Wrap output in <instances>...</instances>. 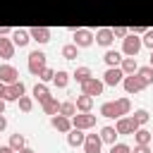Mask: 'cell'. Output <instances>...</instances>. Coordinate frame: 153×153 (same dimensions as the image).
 I'll return each instance as SVG.
<instances>
[{
	"instance_id": "52a82bcc",
	"label": "cell",
	"mask_w": 153,
	"mask_h": 153,
	"mask_svg": "<svg viewBox=\"0 0 153 153\" xmlns=\"http://www.w3.org/2000/svg\"><path fill=\"white\" fill-rule=\"evenodd\" d=\"M76 48H88L93 45V31L88 29H74V41H72Z\"/></svg>"
},
{
	"instance_id": "ac0fdd59",
	"label": "cell",
	"mask_w": 153,
	"mask_h": 153,
	"mask_svg": "<svg viewBox=\"0 0 153 153\" xmlns=\"http://www.w3.org/2000/svg\"><path fill=\"white\" fill-rule=\"evenodd\" d=\"M98 136H100V141H103V143L112 146V143L117 141V136H120V134H117V129H115V127L105 124V127H100V134H98Z\"/></svg>"
},
{
	"instance_id": "2e32d148",
	"label": "cell",
	"mask_w": 153,
	"mask_h": 153,
	"mask_svg": "<svg viewBox=\"0 0 153 153\" xmlns=\"http://www.w3.org/2000/svg\"><path fill=\"white\" fill-rule=\"evenodd\" d=\"M84 139H86L84 129H76V127H72V129L67 131V143H69L72 148H79V146H84Z\"/></svg>"
},
{
	"instance_id": "d590c367",
	"label": "cell",
	"mask_w": 153,
	"mask_h": 153,
	"mask_svg": "<svg viewBox=\"0 0 153 153\" xmlns=\"http://www.w3.org/2000/svg\"><path fill=\"white\" fill-rule=\"evenodd\" d=\"M110 153H131V146H127V143H120V141H115V143L110 146Z\"/></svg>"
},
{
	"instance_id": "d6986e66",
	"label": "cell",
	"mask_w": 153,
	"mask_h": 153,
	"mask_svg": "<svg viewBox=\"0 0 153 153\" xmlns=\"http://www.w3.org/2000/svg\"><path fill=\"white\" fill-rule=\"evenodd\" d=\"M12 55H14V43H12V38L0 36V57H2V60H10Z\"/></svg>"
},
{
	"instance_id": "b9f144b4",
	"label": "cell",
	"mask_w": 153,
	"mask_h": 153,
	"mask_svg": "<svg viewBox=\"0 0 153 153\" xmlns=\"http://www.w3.org/2000/svg\"><path fill=\"white\" fill-rule=\"evenodd\" d=\"M0 153H17V151L10 148V146H0Z\"/></svg>"
},
{
	"instance_id": "8d00e7d4",
	"label": "cell",
	"mask_w": 153,
	"mask_h": 153,
	"mask_svg": "<svg viewBox=\"0 0 153 153\" xmlns=\"http://www.w3.org/2000/svg\"><path fill=\"white\" fill-rule=\"evenodd\" d=\"M141 43H143L146 48H151V50H153V29H146V33L141 36Z\"/></svg>"
},
{
	"instance_id": "4fadbf2b",
	"label": "cell",
	"mask_w": 153,
	"mask_h": 153,
	"mask_svg": "<svg viewBox=\"0 0 153 153\" xmlns=\"http://www.w3.org/2000/svg\"><path fill=\"white\" fill-rule=\"evenodd\" d=\"M29 36H31V41H36L38 45H43V43L50 41V29H48V26H33V29H29Z\"/></svg>"
},
{
	"instance_id": "5b68a950",
	"label": "cell",
	"mask_w": 153,
	"mask_h": 153,
	"mask_svg": "<svg viewBox=\"0 0 153 153\" xmlns=\"http://www.w3.org/2000/svg\"><path fill=\"white\" fill-rule=\"evenodd\" d=\"M103 88H105V84H103V79H98V76H88V79L81 84V93H86V96H100Z\"/></svg>"
},
{
	"instance_id": "44dd1931",
	"label": "cell",
	"mask_w": 153,
	"mask_h": 153,
	"mask_svg": "<svg viewBox=\"0 0 153 153\" xmlns=\"http://www.w3.org/2000/svg\"><path fill=\"white\" fill-rule=\"evenodd\" d=\"M120 69H122L124 74H136V69H139V62H136V57H122V62H120Z\"/></svg>"
},
{
	"instance_id": "7402d4cb",
	"label": "cell",
	"mask_w": 153,
	"mask_h": 153,
	"mask_svg": "<svg viewBox=\"0 0 153 153\" xmlns=\"http://www.w3.org/2000/svg\"><path fill=\"white\" fill-rule=\"evenodd\" d=\"M100 115H103V117H110V120H117V117H120V112H117V105H115V100H108V103H103V105H100Z\"/></svg>"
},
{
	"instance_id": "cb8c5ba5",
	"label": "cell",
	"mask_w": 153,
	"mask_h": 153,
	"mask_svg": "<svg viewBox=\"0 0 153 153\" xmlns=\"http://www.w3.org/2000/svg\"><path fill=\"white\" fill-rule=\"evenodd\" d=\"M41 108H43V112H45V115H55V112L60 110V103H57V98H55V96H50V98H45V100L41 103Z\"/></svg>"
},
{
	"instance_id": "7a4b0ae2",
	"label": "cell",
	"mask_w": 153,
	"mask_h": 153,
	"mask_svg": "<svg viewBox=\"0 0 153 153\" xmlns=\"http://www.w3.org/2000/svg\"><path fill=\"white\" fill-rule=\"evenodd\" d=\"M43 67H45V53H43V50H31V53H29V60H26V69H29L33 76H38Z\"/></svg>"
},
{
	"instance_id": "e575fe53",
	"label": "cell",
	"mask_w": 153,
	"mask_h": 153,
	"mask_svg": "<svg viewBox=\"0 0 153 153\" xmlns=\"http://www.w3.org/2000/svg\"><path fill=\"white\" fill-rule=\"evenodd\" d=\"M53 76H55V69H53V67H48V65H45V67L41 69V74H38V79H41L43 84H45V81H53Z\"/></svg>"
},
{
	"instance_id": "83f0119b",
	"label": "cell",
	"mask_w": 153,
	"mask_h": 153,
	"mask_svg": "<svg viewBox=\"0 0 153 153\" xmlns=\"http://www.w3.org/2000/svg\"><path fill=\"white\" fill-rule=\"evenodd\" d=\"M131 136H134V143H151V139H153V134L148 129H143V127H139Z\"/></svg>"
},
{
	"instance_id": "4dcf8cb0",
	"label": "cell",
	"mask_w": 153,
	"mask_h": 153,
	"mask_svg": "<svg viewBox=\"0 0 153 153\" xmlns=\"http://www.w3.org/2000/svg\"><path fill=\"white\" fill-rule=\"evenodd\" d=\"M7 146H10V148H14V151H19V148H24V146H26V136L17 131V134H12V136H10V143H7Z\"/></svg>"
},
{
	"instance_id": "d4e9b609",
	"label": "cell",
	"mask_w": 153,
	"mask_h": 153,
	"mask_svg": "<svg viewBox=\"0 0 153 153\" xmlns=\"http://www.w3.org/2000/svg\"><path fill=\"white\" fill-rule=\"evenodd\" d=\"M69 76H72L69 72H65V69H57V72H55V76H53V84H55L57 88H65V86L69 84Z\"/></svg>"
},
{
	"instance_id": "4316f807",
	"label": "cell",
	"mask_w": 153,
	"mask_h": 153,
	"mask_svg": "<svg viewBox=\"0 0 153 153\" xmlns=\"http://www.w3.org/2000/svg\"><path fill=\"white\" fill-rule=\"evenodd\" d=\"M115 105H117V112H120V117H124V115H129V112H131V100H129L127 96L117 98V100H115Z\"/></svg>"
},
{
	"instance_id": "74e56055",
	"label": "cell",
	"mask_w": 153,
	"mask_h": 153,
	"mask_svg": "<svg viewBox=\"0 0 153 153\" xmlns=\"http://www.w3.org/2000/svg\"><path fill=\"white\" fill-rule=\"evenodd\" d=\"M112 33H115V38H124V36L129 33V29H127V26H115Z\"/></svg>"
},
{
	"instance_id": "9c48e42d",
	"label": "cell",
	"mask_w": 153,
	"mask_h": 153,
	"mask_svg": "<svg viewBox=\"0 0 153 153\" xmlns=\"http://www.w3.org/2000/svg\"><path fill=\"white\" fill-rule=\"evenodd\" d=\"M93 41H96L98 45H103V48H110L112 41H115V33H112L110 26H103V29H98V31L93 33Z\"/></svg>"
},
{
	"instance_id": "1f68e13d",
	"label": "cell",
	"mask_w": 153,
	"mask_h": 153,
	"mask_svg": "<svg viewBox=\"0 0 153 153\" xmlns=\"http://www.w3.org/2000/svg\"><path fill=\"white\" fill-rule=\"evenodd\" d=\"M62 57H65V60H76V57H79V48H76L74 43L62 45Z\"/></svg>"
},
{
	"instance_id": "484cf974",
	"label": "cell",
	"mask_w": 153,
	"mask_h": 153,
	"mask_svg": "<svg viewBox=\"0 0 153 153\" xmlns=\"http://www.w3.org/2000/svg\"><path fill=\"white\" fill-rule=\"evenodd\" d=\"M33 98H36L38 103H43L45 98H50V88H48L43 81H41V84H36V86H33Z\"/></svg>"
},
{
	"instance_id": "603a6c76",
	"label": "cell",
	"mask_w": 153,
	"mask_h": 153,
	"mask_svg": "<svg viewBox=\"0 0 153 153\" xmlns=\"http://www.w3.org/2000/svg\"><path fill=\"white\" fill-rule=\"evenodd\" d=\"M136 76L143 81V86H151V84H153V67H151V65L139 67V69H136Z\"/></svg>"
},
{
	"instance_id": "e0dca14e",
	"label": "cell",
	"mask_w": 153,
	"mask_h": 153,
	"mask_svg": "<svg viewBox=\"0 0 153 153\" xmlns=\"http://www.w3.org/2000/svg\"><path fill=\"white\" fill-rule=\"evenodd\" d=\"M74 105H76V112H91V108H93V96L79 93L76 100H74Z\"/></svg>"
},
{
	"instance_id": "9a60e30c",
	"label": "cell",
	"mask_w": 153,
	"mask_h": 153,
	"mask_svg": "<svg viewBox=\"0 0 153 153\" xmlns=\"http://www.w3.org/2000/svg\"><path fill=\"white\" fill-rule=\"evenodd\" d=\"M100 148H103L100 136L98 134H86V139H84V153H100Z\"/></svg>"
},
{
	"instance_id": "7c38bea8",
	"label": "cell",
	"mask_w": 153,
	"mask_h": 153,
	"mask_svg": "<svg viewBox=\"0 0 153 153\" xmlns=\"http://www.w3.org/2000/svg\"><path fill=\"white\" fill-rule=\"evenodd\" d=\"M50 124H53V129H57V131H62V134H67V131L72 129V120L65 117V115H60V112L50 115Z\"/></svg>"
},
{
	"instance_id": "ee69618b",
	"label": "cell",
	"mask_w": 153,
	"mask_h": 153,
	"mask_svg": "<svg viewBox=\"0 0 153 153\" xmlns=\"http://www.w3.org/2000/svg\"><path fill=\"white\" fill-rule=\"evenodd\" d=\"M0 115H5V100L0 98Z\"/></svg>"
},
{
	"instance_id": "7bdbcfd3",
	"label": "cell",
	"mask_w": 153,
	"mask_h": 153,
	"mask_svg": "<svg viewBox=\"0 0 153 153\" xmlns=\"http://www.w3.org/2000/svg\"><path fill=\"white\" fill-rule=\"evenodd\" d=\"M17 153H36V151H33V148H29V146H24V148H19Z\"/></svg>"
},
{
	"instance_id": "ab89813d",
	"label": "cell",
	"mask_w": 153,
	"mask_h": 153,
	"mask_svg": "<svg viewBox=\"0 0 153 153\" xmlns=\"http://www.w3.org/2000/svg\"><path fill=\"white\" fill-rule=\"evenodd\" d=\"M10 33H12L10 26H0V36H10Z\"/></svg>"
},
{
	"instance_id": "6da1fadb",
	"label": "cell",
	"mask_w": 153,
	"mask_h": 153,
	"mask_svg": "<svg viewBox=\"0 0 153 153\" xmlns=\"http://www.w3.org/2000/svg\"><path fill=\"white\" fill-rule=\"evenodd\" d=\"M141 48H143L141 36H136V33H131V31H129V33L122 38V55H124V57H136Z\"/></svg>"
},
{
	"instance_id": "8992f818",
	"label": "cell",
	"mask_w": 153,
	"mask_h": 153,
	"mask_svg": "<svg viewBox=\"0 0 153 153\" xmlns=\"http://www.w3.org/2000/svg\"><path fill=\"white\" fill-rule=\"evenodd\" d=\"M24 91H26L24 81H14V84H7V86H5V96H2V100H5V103L19 100V98L24 96Z\"/></svg>"
},
{
	"instance_id": "836d02e7",
	"label": "cell",
	"mask_w": 153,
	"mask_h": 153,
	"mask_svg": "<svg viewBox=\"0 0 153 153\" xmlns=\"http://www.w3.org/2000/svg\"><path fill=\"white\" fill-rule=\"evenodd\" d=\"M17 103H19V110H22V112H31V110H33V98H31V96H22Z\"/></svg>"
},
{
	"instance_id": "30bf717a",
	"label": "cell",
	"mask_w": 153,
	"mask_h": 153,
	"mask_svg": "<svg viewBox=\"0 0 153 153\" xmlns=\"http://www.w3.org/2000/svg\"><path fill=\"white\" fill-rule=\"evenodd\" d=\"M122 79H124V72L120 67H108L105 74H103V84L105 86H117V84H122Z\"/></svg>"
},
{
	"instance_id": "ffe728a7",
	"label": "cell",
	"mask_w": 153,
	"mask_h": 153,
	"mask_svg": "<svg viewBox=\"0 0 153 153\" xmlns=\"http://www.w3.org/2000/svg\"><path fill=\"white\" fill-rule=\"evenodd\" d=\"M103 60H105V65H108V67H120V62H122V53H120V50L108 48V50H105V55H103Z\"/></svg>"
},
{
	"instance_id": "7dc6e473",
	"label": "cell",
	"mask_w": 153,
	"mask_h": 153,
	"mask_svg": "<svg viewBox=\"0 0 153 153\" xmlns=\"http://www.w3.org/2000/svg\"><path fill=\"white\" fill-rule=\"evenodd\" d=\"M151 153H153V151H151Z\"/></svg>"
},
{
	"instance_id": "f546056e",
	"label": "cell",
	"mask_w": 153,
	"mask_h": 153,
	"mask_svg": "<svg viewBox=\"0 0 153 153\" xmlns=\"http://www.w3.org/2000/svg\"><path fill=\"white\" fill-rule=\"evenodd\" d=\"M57 112H60V115H65V117H72V115H76V105H74V100H62Z\"/></svg>"
},
{
	"instance_id": "3957f363",
	"label": "cell",
	"mask_w": 153,
	"mask_h": 153,
	"mask_svg": "<svg viewBox=\"0 0 153 153\" xmlns=\"http://www.w3.org/2000/svg\"><path fill=\"white\" fill-rule=\"evenodd\" d=\"M69 120H72V127L84 129V131L96 127V115H91V112H76V115H72Z\"/></svg>"
},
{
	"instance_id": "5bb4252c",
	"label": "cell",
	"mask_w": 153,
	"mask_h": 153,
	"mask_svg": "<svg viewBox=\"0 0 153 153\" xmlns=\"http://www.w3.org/2000/svg\"><path fill=\"white\" fill-rule=\"evenodd\" d=\"M12 43H14V48H26L29 45V41H31V36H29V29H12Z\"/></svg>"
},
{
	"instance_id": "277c9868",
	"label": "cell",
	"mask_w": 153,
	"mask_h": 153,
	"mask_svg": "<svg viewBox=\"0 0 153 153\" xmlns=\"http://www.w3.org/2000/svg\"><path fill=\"white\" fill-rule=\"evenodd\" d=\"M115 129H117V134L120 136H131L136 129H139V124H136V120L134 117H117V122H115Z\"/></svg>"
},
{
	"instance_id": "60d3db41",
	"label": "cell",
	"mask_w": 153,
	"mask_h": 153,
	"mask_svg": "<svg viewBox=\"0 0 153 153\" xmlns=\"http://www.w3.org/2000/svg\"><path fill=\"white\" fill-rule=\"evenodd\" d=\"M5 127H7V117L0 115V131H5Z\"/></svg>"
},
{
	"instance_id": "8fae6325",
	"label": "cell",
	"mask_w": 153,
	"mask_h": 153,
	"mask_svg": "<svg viewBox=\"0 0 153 153\" xmlns=\"http://www.w3.org/2000/svg\"><path fill=\"white\" fill-rule=\"evenodd\" d=\"M0 81L2 84H14V81H19V69L14 67V65H0Z\"/></svg>"
},
{
	"instance_id": "f35d334b",
	"label": "cell",
	"mask_w": 153,
	"mask_h": 153,
	"mask_svg": "<svg viewBox=\"0 0 153 153\" xmlns=\"http://www.w3.org/2000/svg\"><path fill=\"white\" fill-rule=\"evenodd\" d=\"M131 153H151V148H148V143H136Z\"/></svg>"
},
{
	"instance_id": "f1b7e54d",
	"label": "cell",
	"mask_w": 153,
	"mask_h": 153,
	"mask_svg": "<svg viewBox=\"0 0 153 153\" xmlns=\"http://www.w3.org/2000/svg\"><path fill=\"white\" fill-rule=\"evenodd\" d=\"M88 76H93V72H91L88 67H76V69H74V74H72V79H74V81H79V84H84Z\"/></svg>"
},
{
	"instance_id": "f6af8a7d",
	"label": "cell",
	"mask_w": 153,
	"mask_h": 153,
	"mask_svg": "<svg viewBox=\"0 0 153 153\" xmlns=\"http://www.w3.org/2000/svg\"><path fill=\"white\" fill-rule=\"evenodd\" d=\"M5 86H7V84H2V81H0V98L5 96Z\"/></svg>"
},
{
	"instance_id": "d6a6232c",
	"label": "cell",
	"mask_w": 153,
	"mask_h": 153,
	"mask_svg": "<svg viewBox=\"0 0 153 153\" xmlns=\"http://www.w3.org/2000/svg\"><path fill=\"white\" fill-rule=\"evenodd\" d=\"M134 120H136V124L139 127H143L148 120H151V115H148V110H143V108H139V110H134V115H131Z\"/></svg>"
},
{
	"instance_id": "ba28073f",
	"label": "cell",
	"mask_w": 153,
	"mask_h": 153,
	"mask_svg": "<svg viewBox=\"0 0 153 153\" xmlns=\"http://www.w3.org/2000/svg\"><path fill=\"white\" fill-rule=\"evenodd\" d=\"M122 86H124V91L131 96V93H139V91H143L146 86H143V81L136 76V74H124V79H122Z\"/></svg>"
},
{
	"instance_id": "bcb514c9",
	"label": "cell",
	"mask_w": 153,
	"mask_h": 153,
	"mask_svg": "<svg viewBox=\"0 0 153 153\" xmlns=\"http://www.w3.org/2000/svg\"><path fill=\"white\" fill-rule=\"evenodd\" d=\"M148 65L153 67V50H151V57H148Z\"/></svg>"
}]
</instances>
